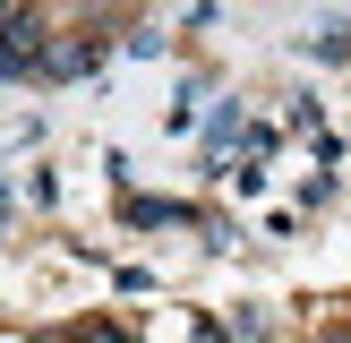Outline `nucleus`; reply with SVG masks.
Returning <instances> with one entry per match:
<instances>
[{
  "instance_id": "obj_1",
  "label": "nucleus",
  "mask_w": 351,
  "mask_h": 343,
  "mask_svg": "<svg viewBox=\"0 0 351 343\" xmlns=\"http://www.w3.org/2000/svg\"><path fill=\"white\" fill-rule=\"evenodd\" d=\"M0 26H9V34H0V69H9V78H26V69H51V51L34 43V17H26V9H9Z\"/></svg>"
},
{
  "instance_id": "obj_2",
  "label": "nucleus",
  "mask_w": 351,
  "mask_h": 343,
  "mask_svg": "<svg viewBox=\"0 0 351 343\" xmlns=\"http://www.w3.org/2000/svg\"><path fill=\"white\" fill-rule=\"evenodd\" d=\"M308 51H317V60H343L351 51V17H326V26L308 34Z\"/></svg>"
},
{
  "instance_id": "obj_3",
  "label": "nucleus",
  "mask_w": 351,
  "mask_h": 343,
  "mask_svg": "<svg viewBox=\"0 0 351 343\" xmlns=\"http://www.w3.org/2000/svg\"><path fill=\"white\" fill-rule=\"evenodd\" d=\"M232 343H266V318L257 309H232Z\"/></svg>"
},
{
  "instance_id": "obj_4",
  "label": "nucleus",
  "mask_w": 351,
  "mask_h": 343,
  "mask_svg": "<svg viewBox=\"0 0 351 343\" xmlns=\"http://www.w3.org/2000/svg\"><path fill=\"white\" fill-rule=\"evenodd\" d=\"M326 343H351V335H326Z\"/></svg>"
}]
</instances>
